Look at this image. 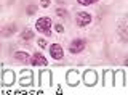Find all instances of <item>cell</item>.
Here are the masks:
<instances>
[{"mask_svg": "<svg viewBox=\"0 0 128 95\" xmlns=\"http://www.w3.org/2000/svg\"><path fill=\"white\" fill-rule=\"evenodd\" d=\"M35 27H37L38 32H43L45 35H51V19L50 18H40L37 23H35Z\"/></svg>", "mask_w": 128, "mask_h": 95, "instance_id": "cell-1", "label": "cell"}, {"mask_svg": "<svg viewBox=\"0 0 128 95\" xmlns=\"http://www.w3.org/2000/svg\"><path fill=\"white\" fill-rule=\"evenodd\" d=\"M69 49H70L72 53H78V52H82V50L85 49V42H83L82 39H75V40H72Z\"/></svg>", "mask_w": 128, "mask_h": 95, "instance_id": "cell-2", "label": "cell"}, {"mask_svg": "<svg viewBox=\"0 0 128 95\" xmlns=\"http://www.w3.org/2000/svg\"><path fill=\"white\" fill-rule=\"evenodd\" d=\"M91 23V16L88 13H85V11H80V13H77V24L78 26H86Z\"/></svg>", "mask_w": 128, "mask_h": 95, "instance_id": "cell-3", "label": "cell"}, {"mask_svg": "<svg viewBox=\"0 0 128 95\" xmlns=\"http://www.w3.org/2000/svg\"><path fill=\"white\" fill-rule=\"evenodd\" d=\"M50 53H51V57L54 58V60H61L62 58V49H61V45L59 43H53V45L50 47Z\"/></svg>", "mask_w": 128, "mask_h": 95, "instance_id": "cell-4", "label": "cell"}, {"mask_svg": "<svg viewBox=\"0 0 128 95\" xmlns=\"http://www.w3.org/2000/svg\"><path fill=\"white\" fill-rule=\"evenodd\" d=\"M30 63L34 66H46V60L43 58V55H40V53H35L34 57H32Z\"/></svg>", "mask_w": 128, "mask_h": 95, "instance_id": "cell-5", "label": "cell"}, {"mask_svg": "<svg viewBox=\"0 0 128 95\" xmlns=\"http://www.w3.org/2000/svg\"><path fill=\"white\" fill-rule=\"evenodd\" d=\"M85 82L88 85H93L96 82V73L94 71H88V73H85Z\"/></svg>", "mask_w": 128, "mask_h": 95, "instance_id": "cell-6", "label": "cell"}, {"mask_svg": "<svg viewBox=\"0 0 128 95\" xmlns=\"http://www.w3.org/2000/svg\"><path fill=\"white\" fill-rule=\"evenodd\" d=\"M14 58L18 61H21V63H27V61H29V55L24 53V52H18V53L14 55Z\"/></svg>", "mask_w": 128, "mask_h": 95, "instance_id": "cell-7", "label": "cell"}, {"mask_svg": "<svg viewBox=\"0 0 128 95\" xmlns=\"http://www.w3.org/2000/svg\"><path fill=\"white\" fill-rule=\"evenodd\" d=\"M32 37H34V34H32V31H29V29H26L21 34V39H22V40H30Z\"/></svg>", "mask_w": 128, "mask_h": 95, "instance_id": "cell-8", "label": "cell"}, {"mask_svg": "<svg viewBox=\"0 0 128 95\" xmlns=\"http://www.w3.org/2000/svg\"><path fill=\"white\" fill-rule=\"evenodd\" d=\"M3 79H5V82H6V84H10V82H11V81L14 79V76H13V73H10V71H6V73L3 74Z\"/></svg>", "mask_w": 128, "mask_h": 95, "instance_id": "cell-9", "label": "cell"}, {"mask_svg": "<svg viewBox=\"0 0 128 95\" xmlns=\"http://www.w3.org/2000/svg\"><path fill=\"white\" fill-rule=\"evenodd\" d=\"M14 29H16V26H14V24H13V26H6L5 29H3V32H2V34H3V35H10L11 32H14Z\"/></svg>", "mask_w": 128, "mask_h": 95, "instance_id": "cell-10", "label": "cell"}, {"mask_svg": "<svg viewBox=\"0 0 128 95\" xmlns=\"http://www.w3.org/2000/svg\"><path fill=\"white\" fill-rule=\"evenodd\" d=\"M75 77H77V73H75V71H70L69 76H67V79H69V84H72V85L75 84Z\"/></svg>", "mask_w": 128, "mask_h": 95, "instance_id": "cell-11", "label": "cell"}, {"mask_svg": "<svg viewBox=\"0 0 128 95\" xmlns=\"http://www.w3.org/2000/svg\"><path fill=\"white\" fill-rule=\"evenodd\" d=\"M80 5H91V3H94L96 0H77Z\"/></svg>", "mask_w": 128, "mask_h": 95, "instance_id": "cell-12", "label": "cell"}, {"mask_svg": "<svg viewBox=\"0 0 128 95\" xmlns=\"http://www.w3.org/2000/svg\"><path fill=\"white\" fill-rule=\"evenodd\" d=\"M120 34L123 35V40H126V34H125V21L122 23V26H120Z\"/></svg>", "mask_w": 128, "mask_h": 95, "instance_id": "cell-13", "label": "cell"}, {"mask_svg": "<svg viewBox=\"0 0 128 95\" xmlns=\"http://www.w3.org/2000/svg\"><path fill=\"white\" fill-rule=\"evenodd\" d=\"M40 5H42L43 8H46V7L50 5V0H42V2H40Z\"/></svg>", "mask_w": 128, "mask_h": 95, "instance_id": "cell-14", "label": "cell"}, {"mask_svg": "<svg viewBox=\"0 0 128 95\" xmlns=\"http://www.w3.org/2000/svg\"><path fill=\"white\" fill-rule=\"evenodd\" d=\"M58 15H59V16H67V11H64V10H58Z\"/></svg>", "mask_w": 128, "mask_h": 95, "instance_id": "cell-15", "label": "cell"}, {"mask_svg": "<svg viewBox=\"0 0 128 95\" xmlns=\"http://www.w3.org/2000/svg\"><path fill=\"white\" fill-rule=\"evenodd\" d=\"M38 45H40V47H46V42L42 39V40H38Z\"/></svg>", "mask_w": 128, "mask_h": 95, "instance_id": "cell-16", "label": "cell"}, {"mask_svg": "<svg viewBox=\"0 0 128 95\" xmlns=\"http://www.w3.org/2000/svg\"><path fill=\"white\" fill-rule=\"evenodd\" d=\"M56 31H58V32H62V26L58 24V26H56Z\"/></svg>", "mask_w": 128, "mask_h": 95, "instance_id": "cell-17", "label": "cell"}]
</instances>
